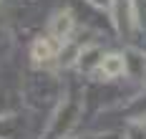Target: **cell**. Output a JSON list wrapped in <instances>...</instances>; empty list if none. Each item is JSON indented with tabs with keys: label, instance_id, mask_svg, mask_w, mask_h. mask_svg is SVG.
<instances>
[{
	"label": "cell",
	"instance_id": "cell-5",
	"mask_svg": "<svg viewBox=\"0 0 146 139\" xmlns=\"http://www.w3.org/2000/svg\"><path fill=\"white\" fill-rule=\"evenodd\" d=\"M123 56H126V66H129V74H133V76L139 78V81H144V78H146V53L136 51V48H129Z\"/></svg>",
	"mask_w": 146,
	"mask_h": 139
},
{
	"label": "cell",
	"instance_id": "cell-1",
	"mask_svg": "<svg viewBox=\"0 0 146 139\" xmlns=\"http://www.w3.org/2000/svg\"><path fill=\"white\" fill-rule=\"evenodd\" d=\"M76 28V18L68 8H63L58 10L56 15L50 18V25H48V33H50V38H56L58 43H66V41H71V33Z\"/></svg>",
	"mask_w": 146,
	"mask_h": 139
},
{
	"label": "cell",
	"instance_id": "cell-4",
	"mask_svg": "<svg viewBox=\"0 0 146 139\" xmlns=\"http://www.w3.org/2000/svg\"><path fill=\"white\" fill-rule=\"evenodd\" d=\"M126 71H129V66H126V56L123 53H106V58L101 63V74L106 78H118Z\"/></svg>",
	"mask_w": 146,
	"mask_h": 139
},
{
	"label": "cell",
	"instance_id": "cell-7",
	"mask_svg": "<svg viewBox=\"0 0 146 139\" xmlns=\"http://www.w3.org/2000/svg\"><path fill=\"white\" fill-rule=\"evenodd\" d=\"M86 139H108V134H103V137L101 134H98V137H86Z\"/></svg>",
	"mask_w": 146,
	"mask_h": 139
},
{
	"label": "cell",
	"instance_id": "cell-2",
	"mask_svg": "<svg viewBox=\"0 0 146 139\" xmlns=\"http://www.w3.org/2000/svg\"><path fill=\"white\" fill-rule=\"evenodd\" d=\"M106 58V53L101 51V46H83L78 61H76V68L81 74H93V71H101V63Z\"/></svg>",
	"mask_w": 146,
	"mask_h": 139
},
{
	"label": "cell",
	"instance_id": "cell-6",
	"mask_svg": "<svg viewBox=\"0 0 146 139\" xmlns=\"http://www.w3.org/2000/svg\"><path fill=\"white\" fill-rule=\"evenodd\" d=\"M93 8H98V10H111L113 8V0H88Z\"/></svg>",
	"mask_w": 146,
	"mask_h": 139
},
{
	"label": "cell",
	"instance_id": "cell-3",
	"mask_svg": "<svg viewBox=\"0 0 146 139\" xmlns=\"http://www.w3.org/2000/svg\"><path fill=\"white\" fill-rule=\"evenodd\" d=\"M58 53H56V43H53V38H48V35H38L33 43H30V58L35 66H43V63L53 61Z\"/></svg>",
	"mask_w": 146,
	"mask_h": 139
}]
</instances>
